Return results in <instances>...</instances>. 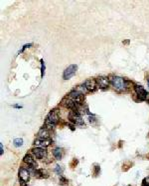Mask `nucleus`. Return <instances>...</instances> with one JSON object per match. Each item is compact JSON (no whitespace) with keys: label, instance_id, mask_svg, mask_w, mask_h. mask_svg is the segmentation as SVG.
<instances>
[{"label":"nucleus","instance_id":"f257e3e1","mask_svg":"<svg viewBox=\"0 0 149 186\" xmlns=\"http://www.w3.org/2000/svg\"><path fill=\"white\" fill-rule=\"evenodd\" d=\"M111 82L113 88L118 92H123L127 89V82L125 79H123L122 77L119 76H111Z\"/></svg>","mask_w":149,"mask_h":186},{"label":"nucleus","instance_id":"f03ea898","mask_svg":"<svg viewBox=\"0 0 149 186\" xmlns=\"http://www.w3.org/2000/svg\"><path fill=\"white\" fill-rule=\"evenodd\" d=\"M59 121V114L57 110H53L48 114L46 121H45V128L49 130L54 129V127L56 126V124Z\"/></svg>","mask_w":149,"mask_h":186},{"label":"nucleus","instance_id":"7ed1b4c3","mask_svg":"<svg viewBox=\"0 0 149 186\" xmlns=\"http://www.w3.org/2000/svg\"><path fill=\"white\" fill-rule=\"evenodd\" d=\"M69 119L75 125H83V117H82L81 113L79 112L77 110H72L69 114Z\"/></svg>","mask_w":149,"mask_h":186},{"label":"nucleus","instance_id":"20e7f679","mask_svg":"<svg viewBox=\"0 0 149 186\" xmlns=\"http://www.w3.org/2000/svg\"><path fill=\"white\" fill-rule=\"evenodd\" d=\"M77 65L76 64H72L70 65L69 67H67L63 73V78L64 80H69L71 79L73 76H75V74L77 73Z\"/></svg>","mask_w":149,"mask_h":186},{"label":"nucleus","instance_id":"39448f33","mask_svg":"<svg viewBox=\"0 0 149 186\" xmlns=\"http://www.w3.org/2000/svg\"><path fill=\"white\" fill-rule=\"evenodd\" d=\"M134 89H135V92H136V94H137V96L139 97L140 100L144 101V100L147 99L148 93H147V91L145 90L142 86H140V85H135Z\"/></svg>","mask_w":149,"mask_h":186},{"label":"nucleus","instance_id":"423d86ee","mask_svg":"<svg viewBox=\"0 0 149 186\" xmlns=\"http://www.w3.org/2000/svg\"><path fill=\"white\" fill-rule=\"evenodd\" d=\"M53 143L52 139H36L34 141V145L36 147H40V148H44L46 149L47 147H49L51 144Z\"/></svg>","mask_w":149,"mask_h":186},{"label":"nucleus","instance_id":"0eeeda50","mask_svg":"<svg viewBox=\"0 0 149 186\" xmlns=\"http://www.w3.org/2000/svg\"><path fill=\"white\" fill-rule=\"evenodd\" d=\"M32 153L37 159H44L47 156V151L44 148H40V147H35L32 149Z\"/></svg>","mask_w":149,"mask_h":186},{"label":"nucleus","instance_id":"6e6552de","mask_svg":"<svg viewBox=\"0 0 149 186\" xmlns=\"http://www.w3.org/2000/svg\"><path fill=\"white\" fill-rule=\"evenodd\" d=\"M85 87L87 88V90L88 92H94V91L96 90V88L99 87L98 86V83H96V80H94V79H88L87 80L85 83Z\"/></svg>","mask_w":149,"mask_h":186},{"label":"nucleus","instance_id":"1a4fd4ad","mask_svg":"<svg viewBox=\"0 0 149 186\" xmlns=\"http://www.w3.org/2000/svg\"><path fill=\"white\" fill-rule=\"evenodd\" d=\"M30 178V172L25 168H20L19 169V180L21 181V183H27Z\"/></svg>","mask_w":149,"mask_h":186},{"label":"nucleus","instance_id":"9d476101","mask_svg":"<svg viewBox=\"0 0 149 186\" xmlns=\"http://www.w3.org/2000/svg\"><path fill=\"white\" fill-rule=\"evenodd\" d=\"M96 80V83H98V86L101 89H106L108 88V85H109V79L107 77H105V76H100Z\"/></svg>","mask_w":149,"mask_h":186},{"label":"nucleus","instance_id":"9b49d317","mask_svg":"<svg viewBox=\"0 0 149 186\" xmlns=\"http://www.w3.org/2000/svg\"><path fill=\"white\" fill-rule=\"evenodd\" d=\"M23 161L25 162L26 164H28L31 168H36L37 167V163L35 162V159L32 155H30V154H26L24 158H23Z\"/></svg>","mask_w":149,"mask_h":186},{"label":"nucleus","instance_id":"f8f14e48","mask_svg":"<svg viewBox=\"0 0 149 186\" xmlns=\"http://www.w3.org/2000/svg\"><path fill=\"white\" fill-rule=\"evenodd\" d=\"M37 136H38V139H50V130L43 127L39 130Z\"/></svg>","mask_w":149,"mask_h":186},{"label":"nucleus","instance_id":"ddd939ff","mask_svg":"<svg viewBox=\"0 0 149 186\" xmlns=\"http://www.w3.org/2000/svg\"><path fill=\"white\" fill-rule=\"evenodd\" d=\"M34 176L37 178H47L49 175L47 173V171L44 169H36L34 171Z\"/></svg>","mask_w":149,"mask_h":186},{"label":"nucleus","instance_id":"4468645a","mask_svg":"<svg viewBox=\"0 0 149 186\" xmlns=\"http://www.w3.org/2000/svg\"><path fill=\"white\" fill-rule=\"evenodd\" d=\"M62 154H63V151H62L61 148H59V147H57V148H55V149L53 150V156H54L57 160H60V159H61Z\"/></svg>","mask_w":149,"mask_h":186},{"label":"nucleus","instance_id":"2eb2a0df","mask_svg":"<svg viewBox=\"0 0 149 186\" xmlns=\"http://www.w3.org/2000/svg\"><path fill=\"white\" fill-rule=\"evenodd\" d=\"M13 143H14V146H16V147L22 146L23 145V139L22 138H16V139H14Z\"/></svg>","mask_w":149,"mask_h":186},{"label":"nucleus","instance_id":"dca6fc26","mask_svg":"<svg viewBox=\"0 0 149 186\" xmlns=\"http://www.w3.org/2000/svg\"><path fill=\"white\" fill-rule=\"evenodd\" d=\"M44 72H45V63H44V60L41 59V76H42V77L44 76Z\"/></svg>","mask_w":149,"mask_h":186},{"label":"nucleus","instance_id":"f3484780","mask_svg":"<svg viewBox=\"0 0 149 186\" xmlns=\"http://www.w3.org/2000/svg\"><path fill=\"white\" fill-rule=\"evenodd\" d=\"M55 172L57 173V174L62 175V173H63V168H61V166L57 165V166H56V168H55Z\"/></svg>","mask_w":149,"mask_h":186},{"label":"nucleus","instance_id":"a211bd4d","mask_svg":"<svg viewBox=\"0 0 149 186\" xmlns=\"http://www.w3.org/2000/svg\"><path fill=\"white\" fill-rule=\"evenodd\" d=\"M68 182H69L68 179H66L65 177H63V176L60 177V184H62V185H65V184H67Z\"/></svg>","mask_w":149,"mask_h":186},{"label":"nucleus","instance_id":"6ab92c4d","mask_svg":"<svg viewBox=\"0 0 149 186\" xmlns=\"http://www.w3.org/2000/svg\"><path fill=\"white\" fill-rule=\"evenodd\" d=\"M99 170H100V168H99V165H95V166H94V175H95V176H98V175H99Z\"/></svg>","mask_w":149,"mask_h":186},{"label":"nucleus","instance_id":"aec40b11","mask_svg":"<svg viewBox=\"0 0 149 186\" xmlns=\"http://www.w3.org/2000/svg\"><path fill=\"white\" fill-rule=\"evenodd\" d=\"M30 46H32V43H30V44H26V45H24V47H23V49H21V50H20V52H23V51L25 50L26 48H28V47H30Z\"/></svg>","mask_w":149,"mask_h":186},{"label":"nucleus","instance_id":"412c9836","mask_svg":"<svg viewBox=\"0 0 149 186\" xmlns=\"http://www.w3.org/2000/svg\"><path fill=\"white\" fill-rule=\"evenodd\" d=\"M3 152H4V149H3V144H2V143H0V154L2 155Z\"/></svg>","mask_w":149,"mask_h":186},{"label":"nucleus","instance_id":"4be33fe9","mask_svg":"<svg viewBox=\"0 0 149 186\" xmlns=\"http://www.w3.org/2000/svg\"><path fill=\"white\" fill-rule=\"evenodd\" d=\"M14 107H16V108H21V106H19V105H14Z\"/></svg>","mask_w":149,"mask_h":186},{"label":"nucleus","instance_id":"5701e85b","mask_svg":"<svg viewBox=\"0 0 149 186\" xmlns=\"http://www.w3.org/2000/svg\"><path fill=\"white\" fill-rule=\"evenodd\" d=\"M147 83H148V86H149V78H147Z\"/></svg>","mask_w":149,"mask_h":186},{"label":"nucleus","instance_id":"b1692460","mask_svg":"<svg viewBox=\"0 0 149 186\" xmlns=\"http://www.w3.org/2000/svg\"><path fill=\"white\" fill-rule=\"evenodd\" d=\"M148 103H149V99H148Z\"/></svg>","mask_w":149,"mask_h":186},{"label":"nucleus","instance_id":"393cba45","mask_svg":"<svg viewBox=\"0 0 149 186\" xmlns=\"http://www.w3.org/2000/svg\"><path fill=\"white\" fill-rule=\"evenodd\" d=\"M128 186H130V185H128Z\"/></svg>","mask_w":149,"mask_h":186}]
</instances>
